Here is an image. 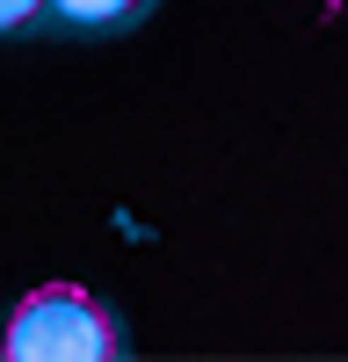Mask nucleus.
<instances>
[{
	"label": "nucleus",
	"mask_w": 348,
	"mask_h": 362,
	"mask_svg": "<svg viewBox=\"0 0 348 362\" xmlns=\"http://www.w3.org/2000/svg\"><path fill=\"white\" fill-rule=\"evenodd\" d=\"M0 355L8 362H109L124 355V334H116L109 305H95L80 283H44L15 305Z\"/></svg>",
	"instance_id": "obj_1"
},
{
	"label": "nucleus",
	"mask_w": 348,
	"mask_h": 362,
	"mask_svg": "<svg viewBox=\"0 0 348 362\" xmlns=\"http://www.w3.org/2000/svg\"><path fill=\"white\" fill-rule=\"evenodd\" d=\"M44 15V0H0V29H29Z\"/></svg>",
	"instance_id": "obj_3"
},
{
	"label": "nucleus",
	"mask_w": 348,
	"mask_h": 362,
	"mask_svg": "<svg viewBox=\"0 0 348 362\" xmlns=\"http://www.w3.org/2000/svg\"><path fill=\"white\" fill-rule=\"evenodd\" d=\"M44 8H58V22L73 29H131L153 0H44Z\"/></svg>",
	"instance_id": "obj_2"
}]
</instances>
